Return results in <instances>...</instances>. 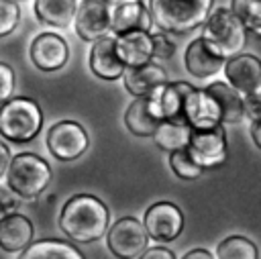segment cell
I'll return each mask as SVG.
<instances>
[{
    "mask_svg": "<svg viewBox=\"0 0 261 259\" xmlns=\"http://www.w3.org/2000/svg\"><path fill=\"white\" fill-rule=\"evenodd\" d=\"M110 224L108 206L92 194L71 196L59 214V228L77 243H94L102 239Z\"/></svg>",
    "mask_w": 261,
    "mask_h": 259,
    "instance_id": "6da1fadb",
    "label": "cell"
},
{
    "mask_svg": "<svg viewBox=\"0 0 261 259\" xmlns=\"http://www.w3.org/2000/svg\"><path fill=\"white\" fill-rule=\"evenodd\" d=\"M214 0H149L153 29L186 35L206 22Z\"/></svg>",
    "mask_w": 261,
    "mask_h": 259,
    "instance_id": "7a4b0ae2",
    "label": "cell"
},
{
    "mask_svg": "<svg viewBox=\"0 0 261 259\" xmlns=\"http://www.w3.org/2000/svg\"><path fill=\"white\" fill-rule=\"evenodd\" d=\"M247 27L232 12V8H214L204 22L202 39L210 53L222 59H230L241 53L247 43Z\"/></svg>",
    "mask_w": 261,
    "mask_h": 259,
    "instance_id": "3957f363",
    "label": "cell"
},
{
    "mask_svg": "<svg viewBox=\"0 0 261 259\" xmlns=\"http://www.w3.org/2000/svg\"><path fill=\"white\" fill-rule=\"evenodd\" d=\"M43 126L41 106L27 96L8 98L0 104V135L12 143L33 141Z\"/></svg>",
    "mask_w": 261,
    "mask_h": 259,
    "instance_id": "277c9868",
    "label": "cell"
},
{
    "mask_svg": "<svg viewBox=\"0 0 261 259\" xmlns=\"http://www.w3.org/2000/svg\"><path fill=\"white\" fill-rule=\"evenodd\" d=\"M51 177V167L43 157L35 153H18L10 159L6 169V188L24 200H33L47 190Z\"/></svg>",
    "mask_w": 261,
    "mask_h": 259,
    "instance_id": "5b68a950",
    "label": "cell"
},
{
    "mask_svg": "<svg viewBox=\"0 0 261 259\" xmlns=\"http://www.w3.org/2000/svg\"><path fill=\"white\" fill-rule=\"evenodd\" d=\"M149 239L151 237L145 228V222H141L135 216L118 218L106 235L110 253L114 257H120V259H139V257H143V253L147 251Z\"/></svg>",
    "mask_w": 261,
    "mask_h": 259,
    "instance_id": "8992f818",
    "label": "cell"
},
{
    "mask_svg": "<svg viewBox=\"0 0 261 259\" xmlns=\"http://www.w3.org/2000/svg\"><path fill=\"white\" fill-rule=\"evenodd\" d=\"M194 161L202 165L204 169L218 167L226 161L228 143H226V131L222 124H216L212 128H192L190 143L186 147Z\"/></svg>",
    "mask_w": 261,
    "mask_h": 259,
    "instance_id": "52a82bcc",
    "label": "cell"
},
{
    "mask_svg": "<svg viewBox=\"0 0 261 259\" xmlns=\"http://www.w3.org/2000/svg\"><path fill=\"white\" fill-rule=\"evenodd\" d=\"M88 133L75 120H59L47 133V147L59 161H73L88 149Z\"/></svg>",
    "mask_w": 261,
    "mask_h": 259,
    "instance_id": "ba28073f",
    "label": "cell"
},
{
    "mask_svg": "<svg viewBox=\"0 0 261 259\" xmlns=\"http://www.w3.org/2000/svg\"><path fill=\"white\" fill-rule=\"evenodd\" d=\"M145 228L153 241L167 243L181 235L184 230V214L171 202H155L145 212Z\"/></svg>",
    "mask_w": 261,
    "mask_h": 259,
    "instance_id": "9c48e42d",
    "label": "cell"
},
{
    "mask_svg": "<svg viewBox=\"0 0 261 259\" xmlns=\"http://www.w3.org/2000/svg\"><path fill=\"white\" fill-rule=\"evenodd\" d=\"M186 122L192 128H212L222 122V108L208 88H192L184 102Z\"/></svg>",
    "mask_w": 261,
    "mask_h": 259,
    "instance_id": "30bf717a",
    "label": "cell"
},
{
    "mask_svg": "<svg viewBox=\"0 0 261 259\" xmlns=\"http://www.w3.org/2000/svg\"><path fill=\"white\" fill-rule=\"evenodd\" d=\"M104 4H106L110 29L114 35L126 33L133 29L153 31V20L143 0H104Z\"/></svg>",
    "mask_w": 261,
    "mask_h": 259,
    "instance_id": "8fae6325",
    "label": "cell"
},
{
    "mask_svg": "<svg viewBox=\"0 0 261 259\" xmlns=\"http://www.w3.org/2000/svg\"><path fill=\"white\" fill-rule=\"evenodd\" d=\"M194 86L188 82H167L159 86L155 92L149 94V102L153 112L157 114L159 120H175V122H186L184 114V102L188 92Z\"/></svg>",
    "mask_w": 261,
    "mask_h": 259,
    "instance_id": "7c38bea8",
    "label": "cell"
},
{
    "mask_svg": "<svg viewBox=\"0 0 261 259\" xmlns=\"http://www.w3.org/2000/svg\"><path fill=\"white\" fill-rule=\"evenodd\" d=\"M224 73L230 86L243 96L261 90V59L253 53H237L224 61Z\"/></svg>",
    "mask_w": 261,
    "mask_h": 259,
    "instance_id": "4fadbf2b",
    "label": "cell"
},
{
    "mask_svg": "<svg viewBox=\"0 0 261 259\" xmlns=\"http://www.w3.org/2000/svg\"><path fill=\"white\" fill-rule=\"evenodd\" d=\"M73 24H75V33L80 35V39L88 43H94L96 39L112 33L104 0H84L77 6Z\"/></svg>",
    "mask_w": 261,
    "mask_h": 259,
    "instance_id": "5bb4252c",
    "label": "cell"
},
{
    "mask_svg": "<svg viewBox=\"0 0 261 259\" xmlns=\"http://www.w3.org/2000/svg\"><path fill=\"white\" fill-rule=\"evenodd\" d=\"M67 43L55 33H41L31 43V61L41 71H57L67 63Z\"/></svg>",
    "mask_w": 261,
    "mask_h": 259,
    "instance_id": "9a60e30c",
    "label": "cell"
},
{
    "mask_svg": "<svg viewBox=\"0 0 261 259\" xmlns=\"http://www.w3.org/2000/svg\"><path fill=\"white\" fill-rule=\"evenodd\" d=\"M90 69L96 77L106 80V82H114V80L122 77L126 65L122 63V59L116 53V37L106 35L92 43Z\"/></svg>",
    "mask_w": 261,
    "mask_h": 259,
    "instance_id": "2e32d148",
    "label": "cell"
},
{
    "mask_svg": "<svg viewBox=\"0 0 261 259\" xmlns=\"http://www.w3.org/2000/svg\"><path fill=\"white\" fill-rule=\"evenodd\" d=\"M116 37V53L122 59L126 67L133 65H143L153 61V35L151 31L143 29H133L126 33H118Z\"/></svg>",
    "mask_w": 261,
    "mask_h": 259,
    "instance_id": "e0dca14e",
    "label": "cell"
},
{
    "mask_svg": "<svg viewBox=\"0 0 261 259\" xmlns=\"http://www.w3.org/2000/svg\"><path fill=\"white\" fill-rule=\"evenodd\" d=\"M122 80H124V88L128 90V94L137 98V96H149L159 86L167 84V73L161 65H157L155 61H149L143 65L126 67L122 73Z\"/></svg>",
    "mask_w": 261,
    "mask_h": 259,
    "instance_id": "ac0fdd59",
    "label": "cell"
},
{
    "mask_svg": "<svg viewBox=\"0 0 261 259\" xmlns=\"http://www.w3.org/2000/svg\"><path fill=\"white\" fill-rule=\"evenodd\" d=\"M33 224L27 216L8 212L0 216V249L8 253H16L27 249L33 243Z\"/></svg>",
    "mask_w": 261,
    "mask_h": 259,
    "instance_id": "d6986e66",
    "label": "cell"
},
{
    "mask_svg": "<svg viewBox=\"0 0 261 259\" xmlns=\"http://www.w3.org/2000/svg\"><path fill=\"white\" fill-rule=\"evenodd\" d=\"M159 122L161 120L153 112L149 96H137L124 112V124L135 137H153Z\"/></svg>",
    "mask_w": 261,
    "mask_h": 259,
    "instance_id": "ffe728a7",
    "label": "cell"
},
{
    "mask_svg": "<svg viewBox=\"0 0 261 259\" xmlns=\"http://www.w3.org/2000/svg\"><path fill=\"white\" fill-rule=\"evenodd\" d=\"M224 61L222 57H216L214 53L208 51V47L204 45V39L198 37L194 39L188 49H186V55H184V63H186V69L194 75V77H210L212 73H216L220 67H224Z\"/></svg>",
    "mask_w": 261,
    "mask_h": 259,
    "instance_id": "44dd1931",
    "label": "cell"
},
{
    "mask_svg": "<svg viewBox=\"0 0 261 259\" xmlns=\"http://www.w3.org/2000/svg\"><path fill=\"white\" fill-rule=\"evenodd\" d=\"M206 88L218 100V104L222 108V122L224 124H237V122L243 120V116H245V98L234 86H230L226 82H212Z\"/></svg>",
    "mask_w": 261,
    "mask_h": 259,
    "instance_id": "7402d4cb",
    "label": "cell"
},
{
    "mask_svg": "<svg viewBox=\"0 0 261 259\" xmlns=\"http://www.w3.org/2000/svg\"><path fill=\"white\" fill-rule=\"evenodd\" d=\"M77 12L75 0H35V14L41 22L57 29L71 24Z\"/></svg>",
    "mask_w": 261,
    "mask_h": 259,
    "instance_id": "603a6c76",
    "label": "cell"
},
{
    "mask_svg": "<svg viewBox=\"0 0 261 259\" xmlns=\"http://www.w3.org/2000/svg\"><path fill=\"white\" fill-rule=\"evenodd\" d=\"M82 257L84 255L80 253V249H75L73 245L65 241H57V239H45V241L31 243L20 253V259H82Z\"/></svg>",
    "mask_w": 261,
    "mask_h": 259,
    "instance_id": "cb8c5ba5",
    "label": "cell"
},
{
    "mask_svg": "<svg viewBox=\"0 0 261 259\" xmlns=\"http://www.w3.org/2000/svg\"><path fill=\"white\" fill-rule=\"evenodd\" d=\"M190 137H192V126L188 122L161 120L155 135H153V141L159 149L171 153V151H177V149H186L188 143H190Z\"/></svg>",
    "mask_w": 261,
    "mask_h": 259,
    "instance_id": "d4e9b609",
    "label": "cell"
},
{
    "mask_svg": "<svg viewBox=\"0 0 261 259\" xmlns=\"http://www.w3.org/2000/svg\"><path fill=\"white\" fill-rule=\"evenodd\" d=\"M218 259H257L259 251L253 241H249L243 235H230L216 247Z\"/></svg>",
    "mask_w": 261,
    "mask_h": 259,
    "instance_id": "484cf974",
    "label": "cell"
},
{
    "mask_svg": "<svg viewBox=\"0 0 261 259\" xmlns=\"http://www.w3.org/2000/svg\"><path fill=\"white\" fill-rule=\"evenodd\" d=\"M230 8L243 20L247 31L261 35V0H232Z\"/></svg>",
    "mask_w": 261,
    "mask_h": 259,
    "instance_id": "4316f807",
    "label": "cell"
},
{
    "mask_svg": "<svg viewBox=\"0 0 261 259\" xmlns=\"http://www.w3.org/2000/svg\"><path fill=\"white\" fill-rule=\"evenodd\" d=\"M169 165L173 169V173L181 179H198L206 169L202 165H198L194 161V157L190 155L188 149H177L169 153Z\"/></svg>",
    "mask_w": 261,
    "mask_h": 259,
    "instance_id": "83f0119b",
    "label": "cell"
},
{
    "mask_svg": "<svg viewBox=\"0 0 261 259\" xmlns=\"http://www.w3.org/2000/svg\"><path fill=\"white\" fill-rule=\"evenodd\" d=\"M20 18V8L16 0H0V37L10 35Z\"/></svg>",
    "mask_w": 261,
    "mask_h": 259,
    "instance_id": "f1b7e54d",
    "label": "cell"
},
{
    "mask_svg": "<svg viewBox=\"0 0 261 259\" xmlns=\"http://www.w3.org/2000/svg\"><path fill=\"white\" fill-rule=\"evenodd\" d=\"M151 35H153V53H155V59H169L175 53V43L169 39V33L157 29V31H151Z\"/></svg>",
    "mask_w": 261,
    "mask_h": 259,
    "instance_id": "f546056e",
    "label": "cell"
},
{
    "mask_svg": "<svg viewBox=\"0 0 261 259\" xmlns=\"http://www.w3.org/2000/svg\"><path fill=\"white\" fill-rule=\"evenodd\" d=\"M14 86H16V77H14V69L0 61V104L6 102L8 98H12L14 94Z\"/></svg>",
    "mask_w": 261,
    "mask_h": 259,
    "instance_id": "4dcf8cb0",
    "label": "cell"
},
{
    "mask_svg": "<svg viewBox=\"0 0 261 259\" xmlns=\"http://www.w3.org/2000/svg\"><path fill=\"white\" fill-rule=\"evenodd\" d=\"M245 114H249L251 120L259 118L261 116V96L255 92V94H245Z\"/></svg>",
    "mask_w": 261,
    "mask_h": 259,
    "instance_id": "1f68e13d",
    "label": "cell"
},
{
    "mask_svg": "<svg viewBox=\"0 0 261 259\" xmlns=\"http://www.w3.org/2000/svg\"><path fill=\"white\" fill-rule=\"evenodd\" d=\"M141 259H175V255L165 247H153V249H147Z\"/></svg>",
    "mask_w": 261,
    "mask_h": 259,
    "instance_id": "d6a6232c",
    "label": "cell"
},
{
    "mask_svg": "<svg viewBox=\"0 0 261 259\" xmlns=\"http://www.w3.org/2000/svg\"><path fill=\"white\" fill-rule=\"evenodd\" d=\"M16 208V200L12 196H8L6 192L0 190V214H8Z\"/></svg>",
    "mask_w": 261,
    "mask_h": 259,
    "instance_id": "836d02e7",
    "label": "cell"
},
{
    "mask_svg": "<svg viewBox=\"0 0 261 259\" xmlns=\"http://www.w3.org/2000/svg\"><path fill=\"white\" fill-rule=\"evenodd\" d=\"M12 153H10V149L0 141V177L6 173V169H8V165H10V157Z\"/></svg>",
    "mask_w": 261,
    "mask_h": 259,
    "instance_id": "e575fe53",
    "label": "cell"
},
{
    "mask_svg": "<svg viewBox=\"0 0 261 259\" xmlns=\"http://www.w3.org/2000/svg\"><path fill=\"white\" fill-rule=\"evenodd\" d=\"M251 137H253V143L261 149V116L251 120Z\"/></svg>",
    "mask_w": 261,
    "mask_h": 259,
    "instance_id": "d590c367",
    "label": "cell"
},
{
    "mask_svg": "<svg viewBox=\"0 0 261 259\" xmlns=\"http://www.w3.org/2000/svg\"><path fill=\"white\" fill-rule=\"evenodd\" d=\"M214 255L212 253H208L206 249H192V251H188L186 255H184V259H212Z\"/></svg>",
    "mask_w": 261,
    "mask_h": 259,
    "instance_id": "8d00e7d4",
    "label": "cell"
},
{
    "mask_svg": "<svg viewBox=\"0 0 261 259\" xmlns=\"http://www.w3.org/2000/svg\"><path fill=\"white\" fill-rule=\"evenodd\" d=\"M259 96H261V92H259Z\"/></svg>",
    "mask_w": 261,
    "mask_h": 259,
    "instance_id": "74e56055",
    "label": "cell"
}]
</instances>
